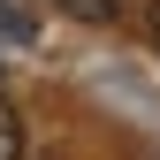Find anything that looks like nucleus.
<instances>
[{"label": "nucleus", "instance_id": "f257e3e1", "mask_svg": "<svg viewBox=\"0 0 160 160\" xmlns=\"http://www.w3.org/2000/svg\"><path fill=\"white\" fill-rule=\"evenodd\" d=\"M61 15H76V23H114L122 15V0H53Z\"/></svg>", "mask_w": 160, "mask_h": 160}, {"label": "nucleus", "instance_id": "f03ea898", "mask_svg": "<svg viewBox=\"0 0 160 160\" xmlns=\"http://www.w3.org/2000/svg\"><path fill=\"white\" fill-rule=\"evenodd\" d=\"M0 160H23V122H15L8 99H0Z\"/></svg>", "mask_w": 160, "mask_h": 160}, {"label": "nucleus", "instance_id": "7ed1b4c3", "mask_svg": "<svg viewBox=\"0 0 160 160\" xmlns=\"http://www.w3.org/2000/svg\"><path fill=\"white\" fill-rule=\"evenodd\" d=\"M145 31H152V46H160V0H152V8H145Z\"/></svg>", "mask_w": 160, "mask_h": 160}]
</instances>
